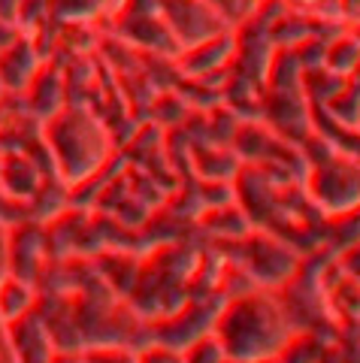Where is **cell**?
Masks as SVG:
<instances>
[{
    "instance_id": "1",
    "label": "cell",
    "mask_w": 360,
    "mask_h": 363,
    "mask_svg": "<svg viewBox=\"0 0 360 363\" xmlns=\"http://www.w3.org/2000/svg\"><path fill=\"white\" fill-rule=\"evenodd\" d=\"M230 363H264L279 357L300 336L285 312V303L269 291H249L224 303L215 333Z\"/></svg>"
},
{
    "instance_id": "2",
    "label": "cell",
    "mask_w": 360,
    "mask_h": 363,
    "mask_svg": "<svg viewBox=\"0 0 360 363\" xmlns=\"http://www.w3.org/2000/svg\"><path fill=\"white\" fill-rule=\"evenodd\" d=\"M309 200L324 218H348L360 209V157L351 152H333L312 164L306 176Z\"/></svg>"
},
{
    "instance_id": "3",
    "label": "cell",
    "mask_w": 360,
    "mask_h": 363,
    "mask_svg": "<svg viewBox=\"0 0 360 363\" xmlns=\"http://www.w3.org/2000/svg\"><path fill=\"white\" fill-rule=\"evenodd\" d=\"M245 242L252 245V255H242V267L249 269L254 285H269V288H285L291 279L297 276L303 257L291 248L288 242L276 240L269 230L249 233Z\"/></svg>"
},
{
    "instance_id": "4",
    "label": "cell",
    "mask_w": 360,
    "mask_h": 363,
    "mask_svg": "<svg viewBox=\"0 0 360 363\" xmlns=\"http://www.w3.org/2000/svg\"><path fill=\"white\" fill-rule=\"evenodd\" d=\"M327 70L339 76H351L360 70V37H342L327 49Z\"/></svg>"
},
{
    "instance_id": "5",
    "label": "cell",
    "mask_w": 360,
    "mask_h": 363,
    "mask_svg": "<svg viewBox=\"0 0 360 363\" xmlns=\"http://www.w3.org/2000/svg\"><path fill=\"white\" fill-rule=\"evenodd\" d=\"M348 333H351V339H354L357 348H360V321H351V324H348ZM351 351H354L351 342H342L339 348H336V363H360V357L354 360Z\"/></svg>"
},
{
    "instance_id": "6",
    "label": "cell",
    "mask_w": 360,
    "mask_h": 363,
    "mask_svg": "<svg viewBox=\"0 0 360 363\" xmlns=\"http://www.w3.org/2000/svg\"><path fill=\"white\" fill-rule=\"evenodd\" d=\"M339 6H342V13H345L348 18L360 25V0H339Z\"/></svg>"
}]
</instances>
